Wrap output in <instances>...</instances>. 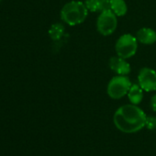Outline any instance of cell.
<instances>
[{
	"label": "cell",
	"instance_id": "cell-1",
	"mask_svg": "<svg viewBox=\"0 0 156 156\" xmlns=\"http://www.w3.org/2000/svg\"><path fill=\"white\" fill-rule=\"evenodd\" d=\"M147 117L145 113L136 105H124L117 109L114 114L116 127L125 132H137L145 127Z\"/></svg>",
	"mask_w": 156,
	"mask_h": 156
},
{
	"label": "cell",
	"instance_id": "cell-2",
	"mask_svg": "<svg viewBox=\"0 0 156 156\" xmlns=\"http://www.w3.org/2000/svg\"><path fill=\"white\" fill-rule=\"evenodd\" d=\"M88 14L85 3L81 1H70L61 10L62 20L69 26H75L83 23Z\"/></svg>",
	"mask_w": 156,
	"mask_h": 156
},
{
	"label": "cell",
	"instance_id": "cell-3",
	"mask_svg": "<svg viewBox=\"0 0 156 156\" xmlns=\"http://www.w3.org/2000/svg\"><path fill=\"white\" fill-rule=\"evenodd\" d=\"M131 87V82L126 75L114 76L108 85V95L113 99H119L126 95Z\"/></svg>",
	"mask_w": 156,
	"mask_h": 156
},
{
	"label": "cell",
	"instance_id": "cell-4",
	"mask_svg": "<svg viewBox=\"0 0 156 156\" xmlns=\"http://www.w3.org/2000/svg\"><path fill=\"white\" fill-rule=\"evenodd\" d=\"M116 52L118 56L128 59L132 57L138 49V41L131 34H124L116 42Z\"/></svg>",
	"mask_w": 156,
	"mask_h": 156
},
{
	"label": "cell",
	"instance_id": "cell-5",
	"mask_svg": "<svg viewBox=\"0 0 156 156\" xmlns=\"http://www.w3.org/2000/svg\"><path fill=\"white\" fill-rule=\"evenodd\" d=\"M118 26V20L116 14L112 10L101 12L97 20V28L100 34L108 36L112 34Z\"/></svg>",
	"mask_w": 156,
	"mask_h": 156
},
{
	"label": "cell",
	"instance_id": "cell-6",
	"mask_svg": "<svg viewBox=\"0 0 156 156\" xmlns=\"http://www.w3.org/2000/svg\"><path fill=\"white\" fill-rule=\"evenodd\" d=\"M138 82L142 90L147 92L156 90V72L153 69L143 67L139 73Z\"/></svg>",
	"mask_w": 156,
	"mask_h": 156
},
{
	"label": "cell",
	"instance_id": "cell-7",
	"mask_svg": "<svg viewBox=\"0 0 156 156\" xmlns=\"http://www.w3.org/2000/svg\"><path fill=\"white\" fill-rule=\"evenodd\" d=\"M125 60L126 59H123L119 56L112 57L109 60L110 69L113 72H115L117 74H119V75L129 74L130 73V65Z\"/></svg>",
	"mask_w": 156,
	"mask_h": 156
},
{
	"label": "cell",
	"instance_id": "cell-8",
	"mask_svg": "<svg viewBox=\"0 0 156 156\" xmlns=\"http://www.w3.org/2000/svg\"><path fill=\"white\" fill-rule=\"evenodd\" d=\"M49 35L51 39L58 44L64 43L68 38V35L65 33V29L61 23L52 24L49 30Z\"/></svg>",
	"mask_w": 156,
	"mask_h": 156
},
{
	"label": "cell",
	"instance_id": "cell-9",
	"mask_svg": "<svg viewBox=\"0 0 156 156\" xmlns=\"http://www.w3.org/2000/svg\"><path fill=\"white\" fill-rule=\"evenodd\" d=\"M136 39L139 42L151 45L156 42V31L151 28H142L137 31Z\"/></svg>",
	"mask_w": 156,
	"mask_h": 156
},
{
	"label": "cell",
	"instance_id": "cell-10",
	"mask_svg": "<svg viewBox=\"0 0 156 156\" xmlns=\"http://www.w3.org/2000/svg\"><path fill=\"white\" fill-rule=\"evenodd\" d=\"M128 98L131 102V104L133 105H138L142 101L143 93H142V88L140 87V85H136V84L131 85L128 92Z\"/></svg>",
	"mask_w": 156,
	"mask_h": 156
},
{
	"label": "cell",
	"instance_id": "cell-11",
	"mask_svg": "<svg viewBox=\"0 0 156 156\" xmlns=\"http://www.w3.org/2000/svg\"><path fill=\"white\" fill-rule=\"evenodd\" d=\"M110 8L117 17L124 16L128 10L124 0H110Z\"/></svg>",
	"mask_w": 156,
	"mask_h": 156
},
{
	"label": "cell",
	"instance_id": "cell-12",
	"mask_svg": "<svg viewBox=\"0 0 156 156\" xmlns=\"http://www.w3.org/2000/svg\"><path fill=\"white\" fill-rule=\"evenodd\" d=\"M85 5L88 11L100 12V0H86Z\"/></svg>",
	"mask_w": 156,
	"mask_h": 156
},
{
	"label": "cell",
	"instance_id": "cell-13",
	"mask_svg": "<svg viewBox=\"0 0 156 156\" xmlns=\"http://www.w3.org/2000/svg\"><path fill=\"white\" fill-rule=\"evenodd\" d=\"M145 126L149 129H156V117H148Z\"/></svg>",
	"mask_w": 156,
	"mask_h": 156
},
{
	"label": "cell",
	"instance_id": "cell-14",
	"mask_svg": "<svg viewBox=\"0 0 156 156\" xmlns=\"http://www.w3.org/2000/svg\"><path fill=\"white\" fill-rule=\"evenodd\" d=\"M111 10L110 0H100V12Z\"/></svg>",
	"mask_w": 156,
	"mask_h": 156
},
{
	"label": "cell",
	"instance_id": "cell-15",
	"mask_svg": "<svg viewBox=\"0 0 156 156\" xmlns=\"http://www.w3.org/2000/svg\"><path fill=\"white\" fill-rule=\"evenodd\" d=\"M151 108L153 111H156V94L151 98Z\"/></svg>",
	"mask_w": 156,
	"mask_h": 156
},
{
	"label": "cell",
	"instance_id": "cell-16",
	"mask_svg": "<svg viewBox=\"0 0 156 156\" xmlns=\"http://www.w3.org/2000/svg\"><path fill=\"white\" fill-rule=\"evenodd\" d=\"M0 2H1V0H0Z\"/></svg>",
	"mask_w": 156,
	"mask_h": 156
}]
</instances>
